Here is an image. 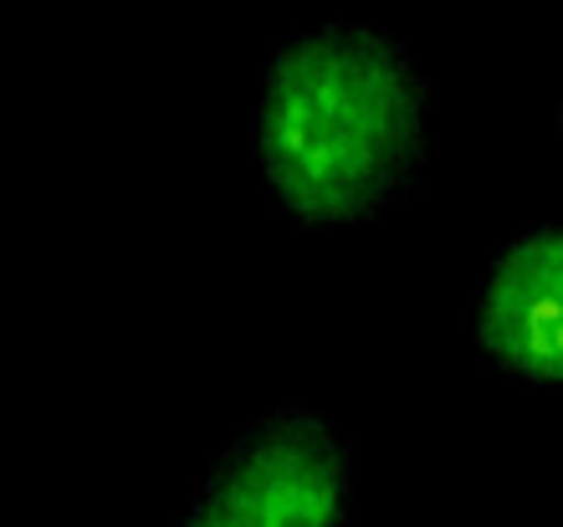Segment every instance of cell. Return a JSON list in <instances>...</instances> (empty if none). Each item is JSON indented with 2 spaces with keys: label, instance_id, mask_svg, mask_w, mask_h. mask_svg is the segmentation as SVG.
Returning a JSON list of instances; mask_svg holds the SVG:
<instances>
[{
  "label": "cell",
  "instance_id": "1",
  "mask_svg": "<svg viewBox=\"0 0 563 527\" xmlns=\"http://www.w3.org/2000/svg\"><path fill=\"white\" fill-rule=\"evenodd\" d=\"M435 88L395 31L328 15L262 67L256 169L302 226H369L420 190Z\"/></svg>",
  "mask_w": 563,
  "mask_h": 527
},
{
  "label": "cell",
  "instance_id": "4",
  "mask_svg": "<svg viewBox=\"0 0 563 527\" xmlns=\"http://www.w3.org/2000/svg\"><path fill=\"white\" fill-rule=\"evenodd\" d=\"M559 129H563V98H559Z\"/></svg>",
  "mask_w": 563,
  "mask_h": 527
},
{
  "label": "cell",
  "instance_id": "2",
  "mask_svg": "<svg viewBox=\"0 0 563 527\" xmlns=\"http://www.w3.org/2000/svg\"><path fill=\"white\" fill-rule=\"evenodd\" d=\"M358 455L323 410L256 415L195 486L179 527H354Z\"/></svg>",
  "mask_w": 563,
  "mask_h": 527
},
{
  "label": "cell",
  "instance_id": "3",
  "mask_svg": "<svg viewBox=\"0 0 563 527\" xmlns=\"http://www.w3.org/2000/svg\"><path fill=\"white\" fill-rule=\"evenodd\" d=\"M461 328L487 369L528 389H563V226L512 235Z\"/></svg>",
  "mask_w": 563,
  "mask_h": 527
}]
</instances>
